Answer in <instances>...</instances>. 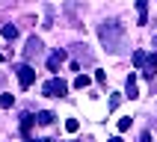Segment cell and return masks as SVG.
<instances>
[{
	"label": "cell",
	"instance_id": "obj_1",
	"mask_svg": "<svg viewBox=\"0 0 157 142\" xmlns=\"http://www.w3.org/2000/svg\"><path fill=\"white\" fill-rule=\"evenodd\" d=\"M98 36H101V42H104L107 50L119 53L122 50V39H124V27L119 21H104V24L98 27Z\"/></svg>",
	"mask_w": 157,
	"mask_h": 142
},
{
	"label": "cell",
	"instance_id": "obj_2",
	"mask_svg": "<svg viewBox=\"0 0 157 142\" xmlns=\"http://www.w3.org/2000/svg\"><path fill=\"white\" fill-rule=\"evenodd\" d=\"M42 95H44V98H65V95H68V86H65V80L51 77V80L42 86Z\"/></svg>",
	"mask_w": 157,
	"mask_h": 142
},
{
	"label": "cell",
	"instance_id": "obj_3",
	"mask_svg": "<svg viewBox=\"0 0 157 142\" xmlns=\"http://www.w3.org/2000/svg\"><path fill=\"white\" fill-rule=\"evenodd\" d=\"M33 80H36V71L30 65H18V83H21V89H30Z\"/></svg>",
	"mask_w": 157,
	"mask_h": 142
},
{
	"label": "cell",
	"instance_id": "obj_4",
	"mask_svg": "<svg viewBox=\"0 0 157 142\" xmlns=\"http://www.w3.org/2000/svg\"><path fill=\"white\" fill-rule=\"evenodd\" d=\"M39 53H42V39L30 36V39H27V47H24V56H27V59H33V56H39Z\"/></svg>",
	"mask_w": 157,
	"mask_h": 142
},
{
	"label": "cell",
	"instance_id": "obj_5",
	"mask_svg": "<svg viewBox=\"0 0 157 142\" xmlns=\"http://www.w3.org/2000/svg\"><path fill=\"white\" fill-rule=\"evenodd\" d=\"M65 59H68V53H65V50L51 53V59H48V68H51V71H59V65H62Z\"/></svg>",
	"mask_w": 157,
	"mask_h": 142
},
{
	"label": "cell",
	"instance_id": "obj_6",
	"mask_svg": "<svg viewBox=\"0 0 157 142\" xmlns=\"http://www.w3.org/2000/svg\"><path fill=\"white\" fill-rule=\"evenodd\" d=\"M33 124H39L33 113H24V115H21V133H24L27 139H30V130H33Z\"/></svg>",
	"mask_w": 157,
	"mask_h": 142
},
{
	"label": "cell",
	"instance_id": "obj_7",
	"mask_svg": "<svg viewBox=\"0 0 157 142\" xmlns=\"http://www.w3.org/2000/svg\"><path fill=\"white\" fill-rule=\"evenodd\" d=\"M136 12H140V27H145V21H148V0H136Z\"/></svg>",
	"mask_w": 157,
	"mask_h": 142
},
{
	"label": "cell",
	"instance_id": "obj_8",
	"mask_svg": "<svg viewBox=\"0 0 157 142\" xmlns=\"http://www.w3.org/2000/svg\"><path fill=\"white\" fill-rule=\"evenodd\" d=\"M124 92H128V98H136V95H140V89H136V74H128V83H124Z\"/></svg>",
	"mask_w": 157,
	"mask_h": 142
},
{
	"label": "cell",
	"instance_id": "obj_9",
	"mask_svg": "<svg viewBox=\"0 0 157 142\" xmlns=\"http://www.w3.org/2000/svg\"><path fill=\"white\" fill-rule=\"evenodd\" d=\"M148 56H151V53H145V50H133V65H136V68L148 65Z\"/></svg>",
	"mask_w": 157,
	"mask_h": 142
},
{
	"label": "cell",
	"instance_id": "obj_10",
	"mask_svg": "<svg viewBox=\"0 0 157 142\" xmlns=\"http://www.w3.org/2000/svg\"><path fill=\"white\" fill-rule=\"evenodd\" d=\"M36 121H39V124H53V121H56V115L48 113V110H42V113H36Z\"/></svg>",
	"mask_w": 157,
	"mask_h": 142
},
{
	"label": "cell",
	"instance_id": "obj_11",
	"mask_svg": "<svg viewBox=\"0 0 157 142\" xmlns=\"http://www.w3.org/2000/svg\"><path fill=\"white\" fill-rule=\"evenodd\" d=\"M15 36H18V27H12V24H6V27H3V39H9V42H12Z\"/></svg>",
	"mask_w": 157,
	"mask_h": 142
},
{
	"label": "cell",
	"instance_id": "obj_12",
	"mask_svg": "<svg viewBox=\"0 0 157 142\" xmlns=\"http://www.w3.org/2000/svg\"><path fill=\"white\" fill-rule=\"evenodd\" d=\"M89 86V77L86 74H77V77H74V89H86Z\"/></svg>",
	"mask_w": 157,
	"mask_h": 142
},
{
	"label": "cell",
	"instance_id": "obj_13",
	"mask_svg": "<svg viewBox=\"0 0 157 142\" xmlns=\"http://www.w3.org/2000/svg\"><path fill=\"white\" fill-rule=\"evenodd\" d=\"M65 130H68V133H77L80 130V121H77V118H68V121H65Z\"/></svg>",
	"mask_w": 157,
	"mask_h": 142
},
{
	"label": "cell",
	"instance_id": "obj_14",
	"mask_svg": "<svg viewBox=\"0 0 157 142\" xmlns=\"http://www.w3.org/2000/svg\"><path fill=\"white\" fill-rule=\"evenodd\" d=\"M119 130H131V115H124V118H122V121H119Z\"/></svg>",
	"mask_w": 157,
	"mask_h": 142
},
{
	"label": "cell",
	"instance_id": "obj_15",
	"mask_svg": "<svg viewBox=\"0 0 157 142\" xmlns=\"http://www.w3.org/2000/svg\"><path fill=\"white\" fill-rule=\"evenodd\" d=\"M12 101H15L12 95H0V106H12Z\"/></svg>",
	"mask_w": 157,
	"mask_h": 142
},
{
	"label": "cell",
	"instance_id": "obj_16",
	"mask_svg": "<svg viewBox=\"0 0 157 142\" xmlns=\"http://www.w3.org/2000/svg\"><path fill=\"white\" fill-rule=\"evenodd\" d=\"M119 104H122V95H113V98H110V110H116Z\"/></svg>",
	"mask_w": 157,
	"mask_h": 142
},
{
	"label": "cell",
	"instance_id": "obj_17",
	"mask_svg": "<svg viewBox=\"0 0 157 142\" xmlns=\"http://www.w3.org/2000/svg\"><path fill=\"white\" fill-rule=\"evenodd\" d=\"M95 80L98 83H107V71H95Z\"/></svg>",
	"mask_w": 157,
	"mask_h": 142
},
{
	"label": "cell",
	"instance_id": "obj_18",
	"mask_svg": "<svg viewBox=\"0 0 157 142\" xmlns=\"http://www.w3.org/2000/svg\"><path fill=\"white\" fill-rule=\"evenodd\" d=\"M27 142H53V139H27Z\"/></svg>",
	"mask_w": 157,
	"mask_h": 142
},
{
	"label": "cell",
	"instance_id": "obj_19",
	"mask_svg": "<svg viewBox=\"0 0 157 142\" xmlns=\"http://www.w3.org/2000/svg\"><path fill=\"white\" fill-rule=\"evenodd\" d=\"M110 142H122V139H110Z\"/></svg>",
	"mask_w": 157,
	"mask_h": 142
}]
</instances>
